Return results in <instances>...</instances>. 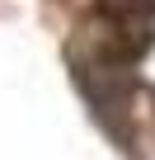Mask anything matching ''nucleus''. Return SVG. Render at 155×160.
Instances as JSON below:
<instances>
[{
    "label": "nucleus",
    "instance_id": "obj_1",
    "mask_svg": "<svg viewBox=\"0 0 155 160\" xmlns=\"http://www.w3.org/2000/svg\"><path fill=\"white\" fill-rule=\"evenodd\" d=\"M99 14L113 24L108 52L136 61L155 47V0H99Z\"/></svg>",
    "mask_w": 155,
    "mask_h": 160
}]
</instances>
